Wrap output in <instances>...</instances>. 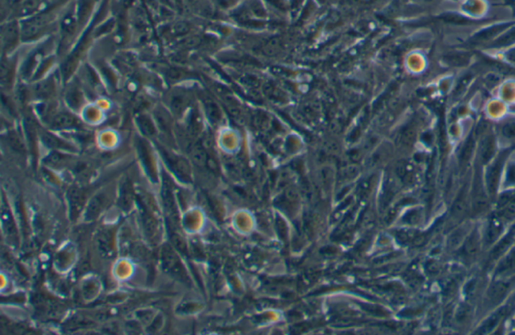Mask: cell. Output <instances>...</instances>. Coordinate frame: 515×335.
Masks as SVG:
<instances>
[{"label": "cell", "mask_w": 515, "mask_h": 335, "mask_svg": "<svg viewBox=\"0 0 515 335\" xmlns=\"http://www.w3.org/2000/svg\"><path fill=\"white\" fill-rule=\"evenodd\" d=\"M160 259L161 266L165 272H167L170 276L178 279L179 281L185 283L189 282L184 265H182L177 254L175 253V251L171 247H169L168 245L162 247L160 252Z\"/></svg>", "instance_id": "1"}, {"label": "cell", "mask_w": 515, "mask_h": 335, "mask_svg": "<svg viewBox=\"0 0 515 335\" xmlns=\"http://www.w3.org/2000/svg\"><path fill=\"white\" fill-rule=\"evenodd\" d=\"M159 151L163 157V160L167 164L168 168L181 180L185 182L191 181V169L189 163L181 156H178L164 147L158 145Z\"/></svg>", "instance_id": "2"}, {"label": "cell", "mask_w": 515, "mask_h": 335, "mask_svg": "<svg viewBox=\"0 0 515 335\" xmlns=\"http://www.w3.org/2000/svg\"><path fill=\"white\" fill-rule=\"evenodd\" d=\"M139 205H140L141 223H142V228H143L145 236L150 242L156 243L159 239L158 221L155 217L154 213L150 210V208L147 207L143 202L139 203Z\"/></svg>", "instance_id": "3"}, {"label": "cell", "mask_w": 515, "mask_h": 335, "mask_svg": "<svg viewBox=\"0 0 515 335\" xmlns=\"http://www.w3.org/2000/svg\"><path fill=\"white\" fill-rule=\"evenodd\" d=\"M172 187L173 186H172L171 180L168 178L167 175H166L165 173H163L162 191H161L163 204H164L166 212L168 213V216H169L171 223L177 224L178 213H177V209H176V204H175V199H174V195H173V188Z\"/></svg>", "instance_id": "4"}, {"label": "cell", "mask_w": 515, "mask_h": 335, "mask_svg": "<svg viewBox=\"0 0 515 335\" xmlns=\"http://www.w3.org/2000/svg\"><path fill=\"white\" fill-rule=\"evenodd\" d=\"M111 195L107 191H101L94 195L89 202L86 209V219L94 221L110 205Z\"/></svg>", "instance_id": "5"}, {"label": "cell", "mask_w": 515, "mask_h": 335, "mask_svg": "<svg viewBox=\"0 0 515 335\" xmlns=\"http://www.w3.org/2000/svg\"><path fill=\"white\" fill-rule=\"evenodd\" d=\"M82 123L78 117L70 112H60L54 116L51 122V128L54 130L78 129Z\"/></svg>", "instance_id": "6"}, {"label": "cell", "mask_w": 515, "mask_h": 335, "mask_svg": "<svg viewBox=\"0 0 515 335\" xmlns=\"http://www.w3.org/2000/svg\"><path fill=\"white\" fill-rule=\"evenodd\" d=\"M190 103V96L189 92L185 90L177 89L172 91L169 94L168 98V104L172 112L176 115H181L184 113L186 108L189 106Z\"/></svg>", "instance_id": "7"}, {"label": "cell", "mask_w": 515, "mask_h": 335, "mask_svg": "<svg viewBox=\"0 0 515 335\" xmlns=\"http://www.w3.org/2000/svg\"><path fill=\"white\" fill-rule=\"evenodd\" d=\"M137 149H138V153H139V156L144 164V167L147 170V173L150 175V177L154 180L157 179V176H156V169H155V165H154V160H153V156H152V150H151V147L150 145L148 144V142L145 140H142V139H138V143H137Z\"/></svg>", "instance_id": "8"}, {"label": "cell", "mask_w": 515, "mask_h": 335, "mask_svg": "<svg viewBox=\"0 0 515 335\" xmlns=\"http://www.w3.org/2000/svg\"><path fill=\"white\" fill-rule=\"evenodd\" d=\"M68 197L70 202L72 220H76L79 217V214L82 211V208H84L86 202V193L82 189L74 187L69 189Z\"/></svg>", "instance_id": "9"}, {"label": "cell", "mask_w": 515, "mask_h": 335, "mask_svg": "<svg viewBox=\"0 0 515 335\" xmlns=\"http://www.w3.org/2000/svg\"><path fill=\"white\" fill-rule=\"evenodd\" d=\"M96 245L99 252L103 256L108 257L113 253V237L112 232L109 230H104L100 231L96 239Z\"/></svg>", "instance_id": "10"}, {"label": "cell", "mask_w": 515, "mask_h": 335, "mask_svg": "<svg viewBox=\"0 0 515 335\" xmlns=\"http://www.w3.org/2000/svg\"><path fill=\"white\" fill-rule=\"evenodd\" d=\"M506 313H507V307H502L500 310L496 311L489 318H487V319L483 322V324L478 328L476 333L485 334V333L492 331L497 326V324L501 321V319L505 316Z\"/></svg>", "instance_id": "11"}, {"label": "cell", "mask_w": 515, "mask_h": 335, "mask_svg": "<svg viewBox=\"0 0 515 335\" xmlns=\"http://www.w3.org/2000/svg\"><path fill=\"white\" fill-rule=\"evenodd\" d=\"M134 190L131 186L130 181L126 180L122 183L120 188V196H119V205L125 211L130 209L133 202H134Z\"/></svg>", "instance_id": "12"}, {"label": "cell", "mask_w": 515, "mask_h": 335, "mask_svg": "<svg viewBox=\"0 0 515 335\" xmlns=\"http://www.w3.org/2000/svg\"><path fill=\"white\" fill-rule=\"evenodd\" d=\"M41 139H42V142L47 146V147H51L53 149H58V150H65V151H75V148L69 144L68 142H65L63 140H62L61 138L55 136L54 134H51V133H43L41 135Z\"/></svg>", "instance_id": "13"}, {"label": "cell", "mask_w": 515, "mask_h": 335, "mask_svg": "<svg viewBox=\"0 0 515 335\" xmlns=\"http://www.w3.org/2000/svg\"><path fill=\"white\" fill-rule=\"evenodd\" d=\"M480 249V239L477 232H473L463 245V254L466 258H473L477 255Z\"/></svg>", "instance_id": "14"}, {"label": "cell", "mask_w": 515, "mask_h": 335, "mask_svg": "<svg viewBox=\"0 0 515 335\" xmlns=\"http://www.w3.org/2000/svg\"><path fill=\"white\" fill-rule=\"evenodd\" d=\"M502 161H503V158L500 157L491 166L490 171L488 172L487 183H488L489 190L491 192H494L496 190V188H497L498 180H499L500 171H501V168H502Z\"/></svg>", "instance_id": "15"}, {"label": "cell", "mask_w": 515, "mask_h": 335, "mask_svg": "<svg viewBox=\"0 0 515 335\" xmlns=\"http://www.w3.org/2000/svg\"><path fill=\"white\" fill-rule=\"evenodd\" d=\"M509 289V284L505 282H497L493 284L489 289L488 296L494 303H498L505 297Z\"/></svg>", "instance_id": "16"}, {"label": "cell", "mask_w": 515, "mask_h": 335, "mask_svg": "<svg viewBox=\"0 0 515 335\" xmlns=\"http://www.w3.org/2000/svg\"><path fill=\"white\" fill-rule=\"evenodd\" d=\"M66 102L70 105L71 108L79 109L82 104V95L80 91V88L76 85H72L71 88L68 89L65 95Z\"/></svg>", "instance_id": "17"}, {"label": "cell", "mask_w": 515, "mask_h": 335, "mask_svg": "<svg viewBox=\"0 0 515 335\" xmlns=\"http://www.w3.org/2000/svg\"><path fill=\"white\" fill-rule=\"evenodd\" d=\"M503 230V227H502V224L499 220L497 219H493L488 228H487V230H486V234H485V241L487 244H492L493 242H495L497 240V238L500 236L501 232Z\"/></svg>", "instance_id": "18"}, {"label": "cell", "mask_w": 515, "mask_h": 335, "mask_svg": "<svg viewBox=\"0 0 515 335\" xmlns=\"http://www.w3.org/2000/svg\"><path fill=\"white\" fill-rule=\"evenodd\" d=\"M3 211H2V223H3V227H4V230L6 231V233L8 234V236L12 239H18V230H16V227H15V222L14 220L12 219V215L9 211V209L5 208L3 206Z\"/></svg>", "instance_id": "19"}, {"label": "cell", "mask_w": 515, "mask_h": 335, "mask_svg": "<svg viewBox=\"0 0 515 335\" xmlns=\"http://www.w3.org/2000/svg\"><path fill=\"white\" fill-rule=\"evenodd\" d=\"M155 119L159 128L167 134H171V121L170 116L164 109L159 108L155 111Z\"/></svg>", "instance_id": "20"}, {"label": "cell", "mask_w": 515, "mask_h": 335, "mask_svg": "<svg viewBox=\"0 0 515 335\" xmlns=\"http://www.w3.org/2000/svg\"><path fill=\"white\" fill-rule=\"evenodd\" d=\"M204 105H205L206 113V115L208 117V119L211 121V123L220 122L222 114H221V111H220V108L218 107V105L215 104L212 101V100H210L209 98L205 100Z\"/></svg>", "instance_id": "21"}, {"label": "cell", "mask_w": 515, "mask_h": 335, "mask_svg": "<svg viewBox=\"0 0 515 335\" xmlns=\"http://www.w3.org/2000/svg\"><path fill=\"white\" fill-rule=\"evenodd\" d=\"M138 124L141 130L144 132L145 135L149 137H153L156 135V128L150 117L147 115H141L138 117Z\"/></svg>", "instance_id": "22"}, {"label": "cell", "mask_w": 515, "mask_h": 335, "mask_svg": "<svg viewBox=\"0 0 515 335\" xmlns=\"http://www.w3.org/2000/svg\"><path fill=\"white\" fill-rule=\"evenodd\" d=\"M514 237H515V234L512 233V232L510 231V232L508 233V236L505 237L503 240H501V241L499 242V244H498V245L493 249V251L491 252V255H490V259L492 258V260H496V259L499 258V257L505 252V251L509 248V246L511 245V243H512Z\"/></svg>", "instance_id": "23"}, {"label": "cell", "mask_w": 515, "mask_h": 335, "mask_svg": "<svg viewBox=\"0 0 515 335\" xmlns=\"http://www.w3.org/2000/svg\"><path fill=\"white\" fill-rule=\"evenodd\" d=\"M7 143L15 152L23 154L25 152V145L22 138L15 132L7 133Z\"/></svg>", "instance_id": "24"}, {"label": "cell", "mask_w": 515, "mask_h": 335, "mask_svg": "<svg viewBox=\"0 0 515 335\" xmlns=\"http://www.w3.org/2000/svg\"><path fill=\"white\" fill-rule=\"evenodd\" d=\"M55 91V82L53 80H48L42 82L36 87V95L39 98H48L53 95Z\"/></svg>", "instance_id": "25"}, {"label": "cell", "mask_w": 515, "mask_h": 335, "mask_svg": "<svg viewBox=\"0 0 515 335\" xmlns=\"http://www.w3.org/2000/svg\"><path fill=\"white\" fill-rule=\"evenodd\" d=\"M495 152V142L492 136H487L482 145V152H481V159L483 163H486L490 160L492 155Z\"/></svg>", "instance_id": "26"}, {"label": "cell", "mask_w": 515, "mask_h": 335, "mask_svg": "<svg viewBox=\"0 0 515 335\" xmlns=\"http://www.w3.org/2000/svg\"><path fill=\"white\" fill-rule=\"evenodd\" d=\"M72 160H71V157L68 156V155H64V154H62V153H52L49 156H47V164L51 165L53 167H62V166H65L68 165L69 163H71Z\"/></svg>", "instance_id": "27"}, {"label": "cell", "mask_w": 515, "mask_h": 335, "mask_svg": "<svg viewBox=\"0 0 515 335\" xmlns=\"http://www.w3.org/2000/svg\"><path fill=\"white\" fill-rule=\"evenodd\" d=\"M171 242H172L173 247L175 248V250L177 251L179 254L187 256V248H186L185 241L184 240V238L180 236L179 233H177L175 231L171 232Z\"/></svg>", "instance_id": "28"}, {"label": "cell", "mask_w": 515, "mask_h": 335, "mask_svg": "<svg viewBox=\"0 0 515 335\" xmlns=\"http://www.w3.org/2000/svg\"><path fill=\"white\" fill-rule=\"evenodd\" d=\"M14 76V63L11 61H7L6 63L3 62L2 63V83L6 84L9 86V84L12 83Z\"/></svg>", "instance_id": "29"}, {"label": "cell", "mask_w": 515, "mask_h": 335, "mask_svg": "<svg viewBox=\"0 0 515 335\" xmlns=\"http://www.w3.org/2000/svg\"><path fill=\"white\" fill-rule=\"evenodd\" d=\"M279 49H280V41L278 39H272L264 45L263 53L267 57H274L278 54Z\"/></svg>", "instance_id": "30"}, {"label": "cell", "mask_w": 515, "mask_h": 335, "mask_svg": "<svg viewBox=\"0 0 515 335\" xmlns=\"http://www.w3.org/2000/svg\"><path fill=\"white\" fill-rule=\"evenodd\" d=\"M464 238H465V230L463 229H458L451 233V236L449 237V239H448V245H449L451 248H456L460 244L463 243Z\"/></svg>", "instance_id": "31"}, {"label": "cell", "mask_w": 515, "mask_h": 335, "mask_svg": "<svg viewBox=\"0 0 515 335\" xmlns=\"http://www.w3.org/2000/svg\"><path fill=\"white\" fill-rule=\"evenodd\" d=\"M474 146H475V141H474L473 137H470L469 140L467 141L466 145L464 146L462 152H461V160L463 162H467L470 159V157L473 154Z\"/></svg>", "instance_id": "32"}, {"label": "cell", "mask_w": 515, "mask_h": 335, "mask_svg": "<svg viewBox=\"0 0 515 335\" xmlns=\"http://www.w3.org/2000/svg\"><path fill=\"white\" fill-rule=\"evenodd\" d=\"M514 265H515V250L512 251V252L500 263L499 268H498V272L499 273L505 272L511 269Z\"/></svg>", "instance_id": "33"}, {"label": "cell", "mask_w": 515, "mask_h": 335, "mask_svg": "<svg viewBox=\"0 0 515 335\" xmlns=\"http://www.w3.org/2000/svg\"><path fill=\"white\" fill-rule=\"evenodd\" d=\"M465 209H466V200H465L464 195L461 194L459 199L456 200L453 208H452V213H453L454 216L459 217V216H461L464 213Z\"/></svg>", "instance_id": "34"}, {"label": "cell", "mask_w": 515, "mask_h": 335, "mask_svg": "<svg viewBox=\"0 0 515 335\" xmlns=\"http://www.w3.org/2000/svg\"><path fill=\"white\" fill-rule=\"evenodd\" d=\"M416 136V131L412 127L406 128L401 135V143L404 145H411Z\"/></svg>", "instance_id": "35"}, {"label": "cell", "mask_w": 515, "mask_h": 335, "mask_svg": "<svg viewBox=\"0 0 515 335\" xmlns=\"http://www.w3.org/2000/svg\"><path fill=\"white\" fill-rule=\"evenodd\" d=\"M502 135L507 139H514L515 138V120H510L506 122L502 129Z\"/></svg>", "instance_id": "36"}, {"label": "cell", "mask_w": 515, "mask_h": 335, "mask_svg": "<svg viewBox=\"0 0 515 335\" xmlns=\"http://www.w3.org/2000/svg\"><path fill=\"white\" fill-rule=\"evenodd\" d=\"M500 216H502L505 220H512L515 217V202H509V204L505 205V208L501 210Z\"/></svg>", "instance_id": "37"}, {"label": "cell", "mask_w": 515, "mask_h": 335, "mask_svg": "<svg viewBox=\"0 0 515 335\" xmlns=\"http://www.w3.org/2000/svg\"><path fill=\"white\" fill-rule=\"evenodd\" d=\"M241 82L244 83L245 85H247V87L250 88H258L260 86V81L254 77V76H251V75H245L241 78Z\"/></svg>", "instance_id": "38"}, {"label": "cell", "mask_w": 515, "mask_h": 335, "mask_svg": "<svg viewBox=\"0 0 515 335\" xmlns=\"http://www.w3.org/2000/svg\"><path fill=\"white\" fill-rule=\"evenodd\" d=\"M265 92L271 99H276V100L283 99V94H282V92L279 91V89L275 88L273 85L266 86L265 87Z\"/></svg>", "instance_id": "39"}, {"label": "cell", "mask_w": 515, "mask_h": 335, "mask_svg": "<svg viewBox=\"0 0 515 335\" xmlns=\"http://www.w3.org/2000/svg\"><path fill=\"white\" fill-rule=\"evenodd\" d=\"M487 208V202L484 196H476L474 200V209L477 212L484 211Z\"/></svg>", "instance_id": "40"}, {"label": "cell", "mask_w": 515, "mask_h": 335, "mask_svg": "<svg viewBox=\"0 0 515 335\" xmlns=\"http://www.w3.org/2000/svg\"><path fill=\"white\" fill-rule=\"evenodd\" d=\"M469 314H470V308H469V306H466V305L461 306V307L458 309V312H457V315H456L457 320H458L459 322H464L465 320L467 319V317L469 316Z\"/></svg>", "instance_id": "41"}, {"label": "cell", "mask_w": 515, "mask_h": 335, "mask_svg": "<svg viewBox=\"0 0 515 335\" xmlns=\"http://www.w3.org/2000/svg\"><path fill=\"white\" fill-rule=\"evenodd\" d=\"M371 188H372V177H370L368 179L363 180L360 183L359 192L362 195H367V193H369L371 190Z\"/></svg>", "instance_id": "42"}, {"label": "cell", "mask_w": 515, "mask_h": 335, "mask_svg": "<svg viewBox=\"0 0 515 335\" xmlns=\"http://www.w3.org/2000/svg\"><path fill=\"white\" fill-rule=\"evenodd\" d=\"M412 233L413 232L410 231V230H401V231H398L396 233V238L401 243H406V242L410 241L411 239H413L414 237H416Z\"/></svg>", "instance_id": "43"}, {"label": "cell", "mask_w": 515, "mask_h": 335, "mask_svg": "<svg viewBox=\"0 0 515 335\" xmlns=\"http://www.w3.org/2000/svg\"><path fill=\"white\" fill-rule=\"evenodd\" d=\"M358 174V168L354 165H350L343 169V175L346 178H354Z\"/></svg>", "instance_id": "44"}, {"label": "cell", "mask_w": 515, "mask_h": 335, "mask_svg": "<svg viewBox=\"0 0 515 335\" xmlns=\"http://www.w3.org/2000/svg\"><path fill=\"white\" fill-rule=\"evenodd\" d=\"M406 219H407L406 221H407L408 224L414 225V224L419 223V221L421 219V215H420V212H418V211H412L406 216Z\"/></svg>", "instance_id": "45"}, {"label": "cell", "mask_w": 515, "mask_h": 335, "mask_svg": "<svg viewBox=\"0 0 515 335\" xmlns=\"http://www.w3.org/2000/svg\"><path fill=\"white\" fill-rule=\"evenodd\" d=\"M206 166L208 167V168L211 170V171H214L217 172L218 169H219V165H218V162L215 161V159L211 156L208 155L207 157V161H206Z\"/></svg>", "instance_id": "46"}, {"label": "cell", "mask_w": 515, "mask_h": 335, "mask_svg": "<svg viewBox=\"0 0 515 335\" xmlns=\"http://www.w3.org/2000/svg\"><path fill=\"white\" fill-rule=\"evenodd\" d=\"M427 270L431 274H437L439 272V267L438 264L434 261H431L427 264Z\"/></svg>", "instance_id": "47"}, {"label": "cell", "mask_w": 515, "mask_h": 335, "mask_svg": "<svg viewBox=\"0 0 515 335\" xmlns=\"http://www.w3.org/2000/svg\"><path fill=\"white\" fill-rule=\"evenodd\" d=\"M361 151L358 149H354V150H351L350 153V159L352 161V162H357L361 159Z\"/></svg>", "instance_id": "48"}, {"label": "cell", "mask_w": 515, "mask_h": 335, "mask_svg": "<svg viewBox=\"0 0 515 335\" xmlns=\"http://www.w3.org/2000/svg\"><path fill=\"white\" fill-rule=\"evenodd\" d=\"M425 242H426V238H425V236H423V234H420V236H416L412 240V244L414 246H417V247H420V246L424 245Z\"/></svg>", "instance_id": "49"}, {"label": "cell", "mask_w": 515, "mask_h": 335, "mask_svg": "<svg viewBox=\"0 0 515 335\" xmlns=\"http://www.w3.org/2000/svg\"><path fill=\"white\" fill-rule=\"evenodd\" d=\"M286 196H287V199L290 200V202H294V200L297 199V193H296V191H295L294 189H292V188H290V189L287 190V192H286Z\"/></svg>", "instance_id": "50"}, {"label": "cell", "mask_w": 515, "mask_h": 335, "mask_svg": "<svg viewBox=\"0 0 515 335\" xmlns=\"http://www.w3.org/2000/svg\"><path fill=\"white\" fill-rule=\"evenodd\" d=\"M508 58H509L510 62L515 63V48H513V49H511L510 52H508Z\"/></svg>", "instance_id": "51"}]
</instances>
